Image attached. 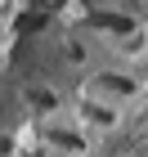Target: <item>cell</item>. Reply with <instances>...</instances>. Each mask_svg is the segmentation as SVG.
Returning <instances> with one entry per match:
<instances>
[{
  "mask_svg": "<svg viewBox=\"0 0 148 157\" xmlns=\"http://www.w3.org/2000/svg\"><path fill=\"white\" fill-rule=\"evenodd\" d=\"M139 76H130V72H112V67H103V72H94L85 81V99H99V103H108V108H117L121 112L126 103H135L139 99Z\"/></svg>",
  "mask_w": 148,
  "mask_h": 157,
  "instance_id": "1",
  "label": "cell"
},
{
  "mask_svg": "<svg viewBox=\"0 0 148 157\" xmlns=\"http://www.w3.org/2000/svg\"><path fill=\"white\" fill-rule=\"evenodd\" d=\"M40 139L59 153H85V130H72V126H59V121H45Z\"/></svg>",
  "mask_w": 148,
  "mask_h": 157,
  "instance_id": "2",
  "label": "cell"
},
{
  "mask_svg": "<svg viewBox=\"0 0 148 157\" xmlns=\"http://www.w3.org/2000/svg\"><path fill=\"white\" fill-rule=\"evenodd\" d=\"M23 103H27L32 112H40V117H49V112L63 108L59 90H54V85H40V81H27V85H23Z\"/></svg>",
  "mask_w": 148,
  "mask_h": 157,
  "instance_id": "3",
  "label": "cell"
},
{
  "mask_svg": "<svg viewBox=\"0 0 148 157\" xmlns=\"http://www.w3.org/2000/svg\"><path fill=\"white\" fill-rule=\"evenodd\" d=\"M90 27H94V32H108V36L139 40V23L130 18V13H90Z\"/></svg>",
  "mask_w": 148,
  "mask_h": 157,
  "instance_id": "4",
  "label": "cell"
},
{
  "mask_svg": "<svg viewBox=\"0 0 148 157\" xmlns=\"http://www.w3.org/2000/svg\"><path fill=\"white\" fill-rule=\"evenodd\" d=\"M76 112H81V121H90V126H99V130H112V126L121 121V112H117V108H108V103H99V99H85V94H81Z\"/></svg>",
  "mask_w": 148,
  "mask_h": 157,
  "instance_id": "5",
  "label": "cell"
},
{
  "mask_svg": "<svg viewBox=\"0 0 148 157\" xmlns=\"http://www.w3.org/2000/svg\"><path fill=\"white\" fill-rule=\"evenodd\" d=\"M13 153V139H5V135H0V157H9Z\"/></svg>",
  "mask_w": 148,
  "mask_h": 157,
  "instance_id": "6",
  "label": "cell"
},
{
  "mask_svg": "<svg viewBox=\"0 0 148 157\" xmlns=\"http://www.w3.org/2000/svg\"><path fill=\"white\" fill-rule=\"evenodd\" d=\"M54 5H59V0H54Z\"/></svg>",
  "mask_w": 148,
  "mask_h": 157,
  "instance_id": "7",
  "label": "cell"
}]
</instances>
